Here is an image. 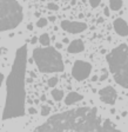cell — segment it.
Instances as JSON below:
<instances>
[{
  "label": "cell",
  "mask_w": 128,
  "mask_h": 132,
  "mask_svg": "<svg viewBox=\"0 0 128 132\" xmlns=\"http://www.w3.org/2000/svg\"><path fill=\"white\" fill-rule=\"evenodd\" d=\"M24 19V10L16 0H0V32L18 27Z\"/></svg>",
  "instance_id": "cell-5"
},
{
  "label": "cell",
  "mask_w": 128,
  "mask_h": 132,
  "mask_svg": "<svg viewBox=\"0 0 128 132\" xmlns=\"http://www.w3.org/2000/svg\"><path fill=\"white\" fill-rule=\"evenodd\" d=\"M55 47H57V48H62V44H61V43H57V44H55Z\"/></svg>",
  "instance_id": "cell-26"
},
{
  "label": "cell",
  "mask_w": 128,
  "mask_h": 132,
  "mask_svg": "<svg viewBox=\"0 0 128 132\" xmlns=\"http://www.w3.org/2000/svg\"><path fill=\"white\" fill-rule=\"evenodd\" d=\"M47 8L51 10V11H58V10H59V6L54 3H49L48 5H47Z\"/></svg>",
  "instance_id": "cell-19"
},
{
  "label": "cell",
  "mask_w": 128,
  "mask_h": 132,
  "mask_svg": "<svg viewBox=\"0 0 128 132\" xmlns=\"http://www.w3.org/2000/svg\"><path fill=\"white\" fill-rule=\"evenodd\" d=\"M3 81H4V74L0 73V87H1V85H3Z\"/></svg>",
  "instance_id": "cell-24"
},
{
  "label": "cell",
  "mask_w": 128,
  "mask_h": 132,
  "mask_svg": "<svg viewBox=\"0 0 128 132\" xmlns=\"http://www.w3.org/2000/svg\"><path fill=\"white\" fill-rule=\"evenodd\" d=\"M126 116H127V112H126V111H123V112H122V117H126Z\"/></svg>",
  "instance_id": "cell-32"
},
{
  "label": "cell",
  "mask_w": 128,
  "mask_h": 132,
  "mask_svg": "<svg viewBox=\"0 0 128 132\" xmlns=\"http://www.w3.org/2000/svg\"><path fill=\"white\" fill-rule=\"evenodd\" d=\"M104 14H105L106 16H109V14H111V11H109L108 7H105V8H104Z\"/></svg>",
  "instance_id": "cell-22"
},
{
  "label": "cell",
  "mask_w": 128,
  "mask_h": 132,
  "mask_svg": "<svg viewBox=\"0 0 128 132\" xmlns=\"http://www.w3.org/2000/svg\"><path fill=\"white\" fill-rule=\"evenodd\" d=\"M27 30H28V31H32V30H33V25H32V24H28V25H27Z\"/></svg>",
  "instance_id": "cell-28"
},
{
  "label": "cell",
  "mask_w": 128,
  "mask_h": 132,
  "mask_svg": "<svg viewBox=\"0 0 128 132\" xmlns=\"http://www.w3.org/2000/svg\"><path fill=\"white\" fill-rule=\"evenodd\" d=\"M55 19H57V16H54V15H51V16H48V20L49 21H55Z\"/></svg>",
  "instance_id": "cell-25"
},
{
  "label": "cell",
  "mask_w": 128,
  "mask_h": 132,
  "mask_svg": "<svg viewBox=\"0 0 128 132\" xmlns=\"http://www.w3.org/2000/svg\"><path fill=\"white\" fill-rule=\"evenodd\" d=\"M58 84V78L57 77H52L48 79V86L49 87H54L55 85Z\"/></svg>",
  "instance_id": "cell-18"
},
{
  "label": "cell",
  "mask_w": 128,
  "mask_h": 132,
  "mask_svg": "<svg viewBox=\"0 0 128 132\" xmlns=\"http://www.w3.org/2000/svg\"><path fill=\"white\" fill-rule=\"evenodd\" d=\"M63 43H65V44H68V43H69V40H68V38H63Z\"/></svg>",
  "instance_id": "cell-30"
},
{
  "label": "cell",
  "mask_w": 128,
  "mask_h": 132,
  "mask_svg": "<svg viewBox=\"0 0 128 132\" xmlns=\"http://www.w3.org/2000/svg\"><path fill=\"white\" fill-rule=\"evenodd\" d=\"M60 26L63 31H66V32H68V33H73V34L81 33L87 28V25L85 24V22L69 21V20H63V21H61Z\"/></svg>",
  "instance_id": "cell-8"
},
{
  "label": "cell",
  "mask_w": 128,
  "mask_h": 132,
  "mask_svg": "<svg viewBox=\"0 0 128 132\" xmlns=\"http://www.w3.org/2000/svg\"><path fill=\"white\" fill-rule=\"evenodd\" d=\"M36 41H38V38H36V37H33L32 40H31V43H32V44H35Z\"/></svg>",
  "instance_id": "cell-27"
},
{
  "label": "cell",
  "mask_w": 128,
  "mask_h": 132,
  "mask_svg": "<svg viewBox=\"0 0 128 132\" xmlns=\"http://www.w3.org/2000/svg\"><path fill=\"white\" fill-rule=\"evenodd\" d=\"M98 79H99L98 76H93V77H92V81H96Z\"/></svg>",
  "instance_id": "cell-29"
},
{
  "label": "cell",
  "mask_w": 128,
  "mask_h": 132,
  "mask_svg": "<svg viewBox=\"0 0 128 132\" xmlns=\"http://www.w3.org/2000/svg\"><path fill=\"white\" fill-rule=\"evenodd\" d=\"M96 107H79L54 114L35 131H101Z\"/></svg>",
  "instance_id": "cell-2"
},
{
  "label": "cell",
  "mask_w": 128,
  "mask_h": 132,
  "mask_svg": "<svg viewBox=\"0 0 128 132\" xmlns=\"http://www.w3.org/2000/svg\"><path fill=\"white\" fill-rule=\"evenodd\" d=\"M28 112H30V114H35L36 110L34 109V107H30V109H28Z\"/></svg>",
  "instance_id": "cell-23"
},
{
  "label": "cell",
  "mask_w": 128,
  "mask_h": 132,
  "mask_svg": "<svg viewBox=\"0 0 128 132\" xmlns=\"http://www.w3.org/2000/svg\"><path fill=\"white\" fill-rule=\"evenodd\" d=\"M47 22L48 21H47L46 18H40V19L36 21V26H38L39 28H42V27H45V26L47 25Z\"/></svg>",
  "instance_id": "cell-17"
},
{
  "label": "cell",
  "mask_w": 128,
  "mask_h": 132,
  "mask_svg": "<svg viewBox=\"0 0 128 132\" xmlns=\"http://www.w3.org/2000/svg\"><path fill=\"white\" fill-rule=\"evenodd\" d=\"M39 41H40V44L42 46H48L49 43H51V38H49V36L47 33H44V34H41L39 37Z\"/></svg>",
  "instance_id": "cell-15"
},
{
  "label": "cell",
  "mask_w": 128,
  "mask_h": 132,
  "mask_svg": "<svg viewBox=\"0 0 128 132\" xmlns=\"http://www.w3.org/2000/svg\"><path fill=\"white\" fill-rule=\"evenodd\" d=\"M84 50H85L84 41L80 40V39H75V40H73L71 44L68 45L67 51L69 53H80V52H82Z\"/></svg>",
  "instance_id": "cell-10"
},
{
  "label": "cell",
  "mask_w": 128,
  "mask_h": 132,
  "mask_svg": "<svg viewBox=\"0 0 128 132\" xmlns=\"http://www.w3.org/2000/svg\"><path fill=\"white\" fill-rule=\"evenodd\" d=\"M33 60L42 73L62 72L63 66L62 57L54 47H38L33 51Z\"/></svg>",
  "instance_id": "cell-4"
},
{
  "label": "cell",
  "mask_w": 128,
  "mask_h": 132,
  "mask_svg": "<svg viewBox=\"0 0 128 132\" xmlns=\"http://www.w3.org/2000/svg\"><path fill=\"white\" fill-rule=\"evenodd\" d=\"M113 27H114L115 32L121 37H127L128 36V24L122 19V18H116L113 21Z\"/></svg>",
  "instance_id": "cell-9"
},
{
  "label": "cell",
  "mask_w": 128,
  "mask_h": 132,
  "mask_svg": "<svg viewBox=\"0 0 128 132\" xmlns=\"http://www.w3.org/2000/svg\"><path fill=\"white\" fill-rule=\"evenodd\" d=\"M41 100H42V102H45V100H46V96H45V94H42V96H41Z\"/></svg>",
  "instance_id": "cell-31"
},
{
  "label": "cell",
  "mask_w": 128,
  "mask_h": 132,
  "mask_svg": "<svg viewBox=\"0 0 128 132\" xmlns=\"http://www.w3.org/2000/svg\"><path fill=\"white\" fill-rule=\"evenodd\" d=\"M92 72V65L85 60H76L72 67V76L78 81L87 79Z\"/></svg>",
  "instance_id": "cell-6"
},
{
  "label": "cell",
  "mask_w": 128,
  "mask_h": 132,
  "mask_svg": "<svg viewBox=\"0 0 128 132\" xmlns=\"http://www.w3.org/2000/svg\"><path fill=\"white\" fill-rule=\"evenodd\" d=\"M82 3H86V0H82Z\"/></svg>",
  "instance_id": "cell-35"
},
{
  "label": "cell",
  "mask_w": 128,
  "mask_h": 132,
  "mask_svg": "<svg viewBox=\"0 0 128 132\" xmlns=\"http://www.w3.org/2000/svg\"><path fill=\"white\" fill-rule=\"evenodd\" d=\"M98 22H104V19H102V18H100V19L98 20Z\"/></svg>",
  "instance_id": "cell-33"
},
{
  "label": "cell",
  "mask_w": 128,
  "mask_h": 132,
  "mask_svg": "<svg viewBox=\"0 0 128 132\" xmlns=\"http://www.w3.org/2000/svg\"><path fill=\"white\" fill-rule=\"evenodd\" d=\"M100 3H101V0H89V4H90V6L92 7H98L99 5H100Z\"/></svg>",
  "instance_id": "cell-21"
},
{
  "label": "cell",
  "mask_w": 128,
  "mask_h": 132,
  "mask_svg": "<svg viewBox=\"0 0 128 132\" xmlns=\"http://www.w3.org/2000/svg\"><path fill=\"white\" fill-rule=\"evenodd\" d=\"M99 97H100L101 102L105 103V104L114 105L115 102H116L117 93L113 86H106V87L101 88L99 91Z\"/></svg>",
  "instance_id": "cell-7"
},
{
  "label": "cell",
  "mask_w": 128,
  "mask_h": 132,
  "mask_svg": "<svg viewBox=\"0 0 128 132\" xmlns=\"http://www.w3.org/2000/svg\"><path fill=\"white\" fill-rule=\"evenodd\" d=\"M49 112H51V107L48 106V105H44V106H41V116H44V117H46V116L49 114Z\"/></svg>",
  "instance_id": "cell-16"
},
{
  "label": "cell",
  "mask_w": 128,
  "mask_h": 132,
  "mask_svg": "<svg viewBox=\"0 0 128 132\" xmlns=\"http://www.w3.org/2000/svg\"><path fill=\"white\" fill-rule=\"evenodd\" d=\"M27 63V47H19L15 53L11 73L7 78V94L3 119L21 117L25 113V73Z\"/></svg>",
  "instance_id": "cell-1"
},
{
  "label": "cell",
  "mask_w": 128,
  "mask_h": 132,
  "mask_svg": "<svg viewBox=\"0 0 128 132\" xmlns=\"http://www.w3.org/2000/svg\"><path fill=\"white\" fill-rule=\"evenodd\" d=\"M51 94H52L53 99H54V100H57V102H60L61 99L63 98V92L61 90H57V88H54V90H52Z\"/></svg>",
  "instance_id": "cell-14"
},
{
  "label": "cell",
  "mask_w": 128,
  "mask_h": 132,
  "mask_svg": "<svg viewBox=\"0 0 128 132\" xmlns=\"http://www.w3.org/2000/svg\"><path fill=\"white\" fill-rule=\"evenodd\" d=\"M122 5V0H109V8L113 11H120Z\"/></svg>",
  "instance_id": "cell-13"
},
{
  "label": "cell",
  "mask_w": 128,
  "mask_h": 132,
  "mask_svg": "<svg viewBox=\"0 0 128 132\" xmlns=\"http://www.w3.org/2000/svg\"><path fill=\"white\" fill-rule=\"evenodd\" d=\"M107 78H108V73H107V70L104 69V70H102V76L99 78V80H100V81H105Z\"/></svg>",
  "instance_id": "cell-20"
},
{
  "label": "cell",
  "mask_w": 128,
  "mask_h": 132,
  "mask_svg": "<svg viewBox=\"0 0 128 132\" xmlns=\"http://www.w3.org/2000/svg\"><path fill=\"white\" fill-rule=\"evenodd\" d=\"M109 71L114 80L123 88H128V45L121 44L106 57Z\"/></svg>",
  "instance_id": "cell-3"
},
{
  "label": "cell",
  "mask_w": 128,
  "mask_h": 132,
  "mask_svg": "<svg viewBox=\"0 0 128 132\" xmlns=\"http://www.w3.org/2000/svg\"><path fill=\"white\" fill-rule=\"evenodd\" d=\"M84 99V96L78 92H69L67 94V97L65 98V104L66 105H72V104H75V103L80 102Z\"/></svg>",
  "instance_id": "cell-11"
},
{
  "label": "cell",
  "mask_w": 128,
  "mask_h": 132,
  "mask_svg": "<svg viewBox=\"0 0 128 132\" xmlns=\"http://www.w3.org/2000/svg\"><path fill=\"white\" fill-rule=\"evenodd\" d=\"M71 4H72V5H75L76 1H75V0H72V3H71Z\"/></svg>",
  "instance_id": "cell-34"
},
{
  "label": "cell",
  "mask_w": 128,
  "mask_h": 132,
  "mask_svg": "<svg viewBox=\"0 0 128 132\" xmlns=\"http://www.w3.org/2000/svg\"><path fill=\"white\" fill-rule=\"evenodd\" d=\"M115 130H116V126L109 119H106L101 125V131H115Z\"/></svg>",
  "instance_id": "cell-12"
}]
</instances>
